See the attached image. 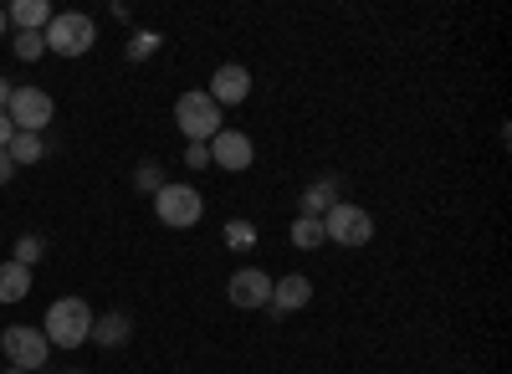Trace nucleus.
<instances>
[{
  "label": "nucleus",
  "instance_id": "4468645a",
  "mask_svg": "<svg viewBox=\"0 0 512 374\" xmlns=\"http://www.w3.org/2000/svg\"><path fill=\"white\" fill-rule=\"evenodd\" d=\"M26 293H31V267L0 262V303H21Z\"/></svg>",
  "mask_w": 512,
  "mask_h": 374
},
{
  "label": "nucleus",
  "instance_id": "5701e85b",
  "mask_svg": "<svg viewBox=\"0 0 512 374\" xmlns=\"http://www.w3.org/2000/svg\"><path fill=\"white\" fill-rule=\"evenodd\" d=\"M185 164H190V170H205V164H210V149H205V144H190V149H185Z\"/></svg>",
  "mask_w": 512,
  "mask_h": 374
},
{
  "label": "nucleus",
  "instance_id": "a211bd4d",
  "mask_svg": "<svg viewBox=\"0 0 512 374\" xmlns=\"http://www.w3.org/2000/svg\"><path fill=\"white\" fill-rule=\"evenodd\" d=\"M226 246H231V252H246V246H256V226H251V221H226Z\"/></svg>",
  "mask_w": 512,
  "mask_h": 374
},
{
  "label": "nucleus",
  "instance_id": "f3484780",
  "mask_svg": "<svg viewBox=\"0 0 512 374\" xmlns=\"http://www.w3.org/2000/svg\"><path fill=\"white\" fill-rule=\"evenodd\" d=\"M318 241H323V221H313V216H297L292 221V246H297V252H313Z\"/></svg>",
  "mask_w": 512,
  "mask_h": 374
},
{
  "label": "nucleus",
  "instance_id": "f257e3e1",
  "mask_svg": "<svg viewBox=\"0 0 512 374\" xmlns=\"http://www.w3.org/2000/svg\"><path fill=\"white\" fill-rule=\"evenodd\" d=\"M93 318H98V313L82 303V298H57V303L47 308V318H41V334H47L52 349H77V344H88Z\"/></svg>",
  "mask_w": 512,
  "mask_h": 374
},
{
  "label": "nucleus",
  "instance_id": "f03ea898",
  "mask_svg": "<svg viewBox=\"0 0 512 374\" xmlns=\"http://www.w3.org/2000/svg\"><path fill=\"white\" fill-rule=\"evenodd\" d=\"M226 113L210 103V93H180L175 98V123H180V134H185V144H210L226 123H221Z\"/></svg>",
  "mask_w": 512,
  "mask_h": 374
},
{
  "label": "nucleus",
  "instance_id": "393cba45",
  "mask_svg": "<svg viewBox=\"0 0 512 374\" xmlns=\"http://www.w3.org/2000/svg\"><path fill=\"white\" fill-rule=\"evenodd\" d=\"M11 139H16V129H11V118H6V113H0V149H6Z\"/></svg>",
  "mask_w": 512,
  "mask_h": 374
},
{
  "label": "nucleus",
  "instance_id": "a878e982",
  "mask_svg": "<svg viewBox=\"0 0 512 374\" xmlns=\"http://www.w3.org/2000/svg\"><path fill=\"white\" fill-rule=\"evenodd\" d=\"M6 103H11V82L0 77V113H6Z\"/></svg>",
  "mask_w": 512,
  "mask_h": 374
},
{
  "label": "nucleus",
  "instance_id": "0eeeda50",
  "mask_svg": "<svg viewBox=\"0 0 512 374\" xmlns=\"http://www.w3.org/2000/svg\"><path fill=\"white\" fill-rule=\"evenodd\" d=\"M369 236H374L369 211H359V205H349V200H338L333 211L323 216V241H338V246H369Z\"/></svg>",
  "mask_w": 512,
  "mask_h": 374
},
{
  "label": "nucleus",
  "instance_id": "412c9836",
  "mask_svg": "<svg viewBox=\"0 0 512 374\" xmlns=\"http://www.w3.org/2000/svg\"><path fill=\"white\" fill-rule=\"evenodd\" d=\"M159 52V36L154 31H139L134 41H128V62H144V57H154Z\"/></svg>",
  "mask_w": 512,
  "mask_h": 374
},
{
  "label": "nucleus",
  "instance_id": "39448f33",
  "mask_svg": "<svg viewBox=\"0 0 512 374\" xmlns=\"http://www.w3.org/2000/svg\"><path fill=\"white\" fill-rule=\"evenodd\" d=\"M6 118H11L16 134H41L57 118V103H52V93H41V88H11Z\"/></svg>",
  "mask_w": 512,
  "mask_h": 374
},
{
  "label": "nucleus",
  "instance_id": "7ed1b4c3",
  "mask_svg": "<svg viewBox=\"0 0 512 374\" xmlns=\"http://www.w3.org/2000/svg\"><path fill=\"white\" fill-rule=\"evenodd\" d=\"M41 41H47V52H57V57H82L98 41V26H93V16H82V11H62V16L47 21Z\"/></svg>",
  "mask_w": 512,
  "mask_h": 374
},
{
  "label": "nucleus",
  "instance_id": "20e7f679",
  "mask_svg": "<svg viewBox=\"0 0 512 374\" xmlns=\"http://www.w3.org/2000/svg\"><path fill=\"white\" fill-rule=\"evenodd\" d=\"M154 216L169 231H190L205 216V200H200L195 185H164V190H154Z\"/></svg>",
  "mask_w": 512,
  "mask_h": 374
},
{
  "label": "nucleus",
  "instance_id": "6e6552de",
  "mask_svg": "<svg viewBox=\"0 0 512 374\" xmlns=\"http://www.w3.org/2000/svg\"><path fill=\"white\" fill-rule=\"evenodd\" d=\"M205 149H210V164H221V170H231V175L251 170V159H256V149H251V139L241 129H221Z\"/></svg>",
  "mask_w": 512,
  "mask_h": 374
},
{
  "label": "nucleus",
  "instance_id": "b1692460",
  "mask_svg": "<svg viewBox=\"0 0 512 374\" xmlns=\"http://www.w3.org/2000/svg\"><path fill=\"white\" fill-rule=\"evenodd\" d=\"M11 175H16V164H11L6 149H0V185H11Z\"/></svg>",
  "mask_w": 512,
  "mask_h": 374
},
{
  "label": "nucleus",
  "instance_id": "2eb2a0df",
  "mask_svg": "<svg viewBox=\"0 0 512 374\" xmlns=\"http://www.w3.org/2000/svg\"><path fill=\"white\" fill-rule=\"evenodd\" d=\"M338 205V195H333V185L328 180H318V185H308L303 190V216H313V221H323L328 211Z\"/></svg>",
  "mask_w": 512,
  "mask_h": 374
},
{
  "label": "nucleus",
  "instance_id": "c85d7f7f",
  "mask_svg": "<svg viewBox=\"0 0 512 374\" xmlns=\"http://www.w3.org/2000/svg\"><path fill=\"white\" fill-rule=\"evenodd\" d=\"M77 374H82V369H77Z\"/></svg>",
  "mask_w": 512,
  "mask_h": 374
},
{
  "label": "nucleus",
  "instance_id": "423d86ee",
  "mask_svg": "<svg viewBox=\"0 0 512 374\" xmlns=\"http://www.w3.org/2000/svg\"><path fill=\"white\" fill-rule=\"evenodd\" d=\"M0 354L11 359V369L31 374V369H41V364L52 359V344H47V334H41V328L16 323V328H6V334H0Z\"/></svg>",
  "mask_w": 512,
  "mask_h": 374
},
{
  "label": "nucleus",
  "instance_id": "dca6fc26",
  "mask_svg": "<svg viewBox=\"0 0 512 374\" xmlns=\"http://www.w3.org/2000/svg\"><path fill=\"white\" fill-rule=\"evenodd\" d=\"M6 154H11V164H36L41 154H47V144H41V134H16L6 144Z\"/></svg>",
  "mask_w": 512,
  "mask_h": 374
},
{
  "label": "nucleus",
  "instance_id": "9d476101",
  "mask_svg": "<svg viewBox=\"0 0 512 374\" xmlns=\"http://www.w3.org/2000/svg\"><path fill=\"white\" fill-rule=\"evenodd\" d=\"M226 298L236 308H267L272 303V277L262 267H241L231 282H226Z\"/></svg>",
  "mask_w": 512,
  "mask_h": 374
},
{
  "label": "nucleus",
  "instance_id": "bb28decb",
  "mask_svg": "<svg viewBox=\"0 0 512 374\" xmlns=\"http://www.w3.org/2000/svg\"><path fill=\"white\" fill-rule=\"evenodd\" d=\"M6 26H11V21H6V6H0V36H6Z\"/></svg>",
  "mask_w": 512,
  "mask_h": 374
},
{
  "label": "nucleus",
  "instance_id": "1a4fd4ad",
  "mask_svg": "<svg viewBox=\"0 0 512 374\" xmlns=\"http://www.w3.org/2000/svg\"><path fill=\"white\" fill-rule=\"evenodd\" d=\"M246 98H251V72H246L241 62L216 67V77H210V103L226 113V108H236V103H246Z\"/></svg>",
  "mask_w": 512,
  "mask_h": 374
},
{
  "label": "nucleus",
  "instance_id": "cd10ccee",
  "mask_svg": "<svg viewBox=\"0 0 512 374\" xmlns=\"http://www.w3.org/2000/svg\"><path fill=\"white\" fill-rule=\"evenodd\" d=\"M6 374H21V369H6Z\"/></svg>",
  "mask_w": 512,
  "mask_h": 374
},
{
  "label": "nucleus",
  "instance_id": "aec40b11",
  "mask_svg": "<svg viewBox=\"0 0 512 374\" xmlns=\"http://www.w3.org/2000/svg\"><path fill=\"white\" fill-rule=\"evenodd\" d=\"M41 52H47V41H41V31H16V57H21V62H36Z\"/></svg>",
  "mask_w": 512,
  "mask_h": 374
},
{
  "label": "nucleus",
  "instance_id": "ddd939ff",
  "mask_svg": "<svg viewBox=\"0 0 512 374\" xmlns=\"http://www.w3.org/2000/svg\"><path fill=\"white\" fill-rule=\"evenodd\" d=\"M128 334H134V318L128 313H103V318H93L88 339H98L103 349H118V344H128Z\"/></svg>",
  "mask_w": 512,
  "mask_h": 374
},
{
  "label": "nucleus",
  "instance_id": "4be33fe9",
  "mask_svg": "<svg viewBox=\"0 0 512 374\" xmlns=\"http://www.w3.org/2000/svg\"><path fill=\"white\" fill-rule=\"evenodd\" d=\"M139 190H164V175H159V164H139Z\"/></svg>",
  "mask_w": 512,
  "mask_h": 374
},
{
  "label": "nucleus",
  "instance_id": "f8f14e48",
  "mask_svg": "<svg viewBox=\"0 0 512 374\" xmlns=\"http://www.w3.org/2000/svg\"><path fill=\"white\" fill-rule=\"evenodd\" d=\"M52 16L57 11L47 6V0H11V6H6V21H16L21 31H47Z\"/></svg>",
  "mask_w": 512,
  "mask_h": 374
},
{
  "label": "nucleus",
  "instance_id": "6ab92c4d",
  "mask_svg": "<svg viewBox=\"0 0 512 374\" xmlns=\"http://www.w3.org/2000/svg\"><path fill=\"white\" fill-rule=\"evenodd\" d=\"M41 257H47V241H41V236H21V241H16V262H21V267H36Z\"/></svg>",
  "mask_w": 512,
  "mask_h": 374
},
{
  "label": "nucleus",
  "instance_id": "9b49d317",
  "mask_svg": "<svg viewBox=\"0 0 512 374\" xmlns=\"http://www.w3.org/2000/svg\"><path fill=\"white\" fill-rule=\"evenodd\" d=\"M308 303H313V282H308L303 272H287V277L272 282V303H267V308H272L277 318H282V313H303Z\"/></svg>",
  "mask_w": 512,
  "mask_h": 374
}]
</instances>
